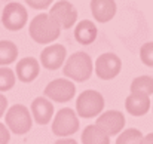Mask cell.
Here are the masks:
<instances>
[{
  "label": "cell",
  "instance_id": "23",
  "mask_svg": "<svg viewBox=\"0 0 153 144\" xmlns=\"http://www.w3.org/2000/svg\"><path fill=\"white\" fill-rule=\"evenodd\" d=\"M53 0H25V3L33 7V9H39V10H43V9H48L52 4Z\"/></svg>",
  "mask_w": 153,
  "mask_h": 144
},
{
  "label": "cell",
  "instance_id": "2",
  "mask_svg": "<svg viewBox=\"0 0 153 144\" xmlns=\"http://www.w3.org/2000/svg\"><path fill=\"white\" fill-rule=\"evenodd\" d=\"M62 71H64L65 77L71 79L73 82L82 83L91 77V74L94 71V62L86 52L79 50L67 58Z\"/></svg>",
  "mask_w": 153,
  "mask_h": 144
},
{
  "label": "cell",
  "instance_id": "6",
  "mask_svg": "<svg viewBox=\"0 0 153 144\" xmlns=\"http://www.w3.org/2000/svg\"><path fill=\"white\" fill-rule=\"evenodd\" d=\"M28 21V12L24 4L12 1L7 3L1 12V24L9 31H18L25 27Z\"/></svg>",
  "mask_w": 153,
  "mask_h": 144
},
{
  "label": "cell",
  "instance_id": "14",
  "mask_svg": "<svg viewBox=\"0 0 153 144\" xmlns=\"http://www.w3.org/2000/svg\"><path fill=\"white\" fill-rule=\"evenodd\" d=\"M15 73H16V77L22 83H30L39 76L40 64L34 56H25V58L18 61Z\"/></svg>",
  "mask_w": 153,
  "mask_h": 144
},
{
  "label": "cell",
  "instance_id": "21",
  "mask_svg": "<svg viewBox=\"0 0 153 144\" xmlns=\"http://www.w3.org/2000/svg\"><path fill=\"white\" fill-rule=\"evenodd\" d=\"M141 140H143L141 131L135 128H128L120 132V135L116 140V144H140Z\"/></svg>",
  "mask_w": 153,
  "mask_h": 144
},
{
  "label": "cell",
  "instance_id": "10",
  "mask_svg": "<svg viewBox=\"0 0 153 144\" xmlns=\"http://www.w3.org/2000/svg\"><path fill=\"white\" fill-rule=\"evenodd\" d=\"M95 125L100 126L110 137L117 135L125 128V116L117 110H108V111H104L102 114H100L97 117Z\"/></svg>",
  "mask_w": 153,
  "mask_h": 144
},
{
  "label": "cell",
  "instance_id": "18",
  "mask_svg": "<svg viewBox=\"0 0 153 144\" xmlns=\"http://www.w3.org/2000/svg\"><path fill=\"white\" fill-rule=\"evenodd\" d=\"M18 58V48L10 40H0V65H9Z\"/></svg>",
  "mask_w": 153,
  "mask_h": 144
},
{
  "label": "cell",
  "instance_id": "12",
  "mask_svg": "<svg viewBox=\"0 0 153 144\" xmlns=\"http://www.w3.org/2000/svg\"><path fill=\"white\" fill-rule=\"evenodd\" d=\"M150 95L143 92H131L125 99V108L131 116L140 117L150 110Z\"/></svg>",
  "mask_w": 153,
  "mask_h": 144
},
{
  "label": "cell",
  "instance_id": "1",
  "mask_svg": "<svg viewBox=\"0 0 153 144\" xmlns=\"http://www.w3.org/2000/svg\"><path fill=\"white\" fill-rule=\"evenodd\" d=\"M61 30L62 28L59 27V24L52 18L51 13L46 12L36 15L28 25L30 37L39 45H49L55 42L59 37Z\"/></svg>",
  "mask_w": 153,
  "mask_h": 144
},
{
  "label": "cell",
  "instance_id": "3",
  "mask_svg": "<svg viewBox=\"0 0 153 144\" xmlns=\"http://www.w3.org/2000/svg\"><path fill=\"white\" fill-rule=\"evenodd\" d=\"M4 122L10 132H13L15 135H24L33 126V114L25 105L13 104L10 108L6 110Z\"/></svg>",
  "mask_w": 153,
  "mask_h": 144
},
{
  "label": "cell",
  "instance_id": "4",
  "mask_svg": "<svg viewBox=\"0 0 153 144\" xmlns=\"http://www.w3.org/2000/svg\"><path fill=\"white\" fill-rule=\"evenodd\" d=\"M79 126H80L79 114L70 107H64L58 110V113L53 116L52 120V132L59 138L76 134L79 131Z\"/></svg>",
  "mask_w": 153,
  "mask_h": 144
},
{
  "label": "cell",
  "instance_id": "26",
  "mask_svg": "<svg viewBox=\"0 0 153 144\" xmlns=\"http://www.w3.org/2000/svg\"><path fill=\"white\" fill-rule=\"evenodd\" d=\"M53 144H77V141L68 137H61V140H56Z\"/></svg>",
  "mask_w": 153,
  "mask_h": 144
},
{
  "label": "cell",
  "instance_id": "17",
  "mask_svg": "<svg viewBox=\"0 0 153 144\" xmlns=\"http://www.w3.org/2000/svg\"><path fill=\"white\" fill-rule=\"evenodd\" d=\"M82 144H110V135L97 125H88L82 132Z\"/></svg>",
  "mask_w": 153,
  "mask_h": 144
},
{
  "label": "cell",
  "instance_id": "15",
  "mask_svg": "<svg viewBox=\"0 0 153 144\" xmlns=\"http://www.w3.org/2000/svg\"><path fill=\"white\" fill-rule=\"evenodd\" d=\"M116 1L114 0H91V12L97 22H108L116 15Z\"/></svg>",
  "mask_w": 153,
  "mask_h": 144
},
{
  "label": "cell",
  "instance_id": "19",
  "mask_svg": "<svg viewBox=\"0 0 153 144\" xmlns=\"http://www.w3.org/2000/svg\"><path fill=\"white\" fill-rule=\"evenodd\" d=\"M131 92H143L147 95L153 94V77L152 76H138L131 83Z\"/></svg>",
  "mask_w": 153,
  "mask_h": 144
},
{
  "label": "cell",
  "instance_id": "7",
  "mask_svg": "<svg viewBox=\"0 0 153 144\" xmlns=\"http://www.w3.org/2000/svg\"><path fill=\"white\" fill-rule=\"evenodd\" d=\"M94 70L101 80H111L120 73L122 61L116 53L105 52L97 58V61L94 64Z\"/></svg>",
  "mask_w": 153,
  "mask_h": 144
},
{
  "label": "cell",
  "instance_id": "8",
  "mask_svg": "<svg viewBox=\"0 0 153 144\" xmlns=\"http://www.w3.org/2000/svg\"><path fill=\"white\" fill-rule=\"evenodd\" d=\"M43 95L55 102H68L76 95V86L71 80L55 79L49 82L43 91Z\"/></svg>",
  "mask_w": 153,
  "mask_h": 144
},
{
  "label": "cell",
  "instance_id": "24",
  "mask_svg": "<svg viewBox=\"0 0 153 144\" xmlns=\"http://www.w3.org/2000/svg\"><path fill=\"white\" fill-rule=\"evenodd\" d=\"M10 140V129L0 122V144H7Z\"/></svg>",
  "mask_w": 153,
  "mask_h": 144
},
{
  "label": "cell",
  "instance_id": "5",
  "mask_svg": "<svg viewBox=\"0 0 153 144\" xmlns=\"http://www.w3.org/2000/svg\"><path fill=\"white\" fill-rule=\"evenodd\" d=\"M104 108V98L97 91H83L77 96L76 101V113L83 119H91L100 116Z\"/></svg>",
  "mask_w": 153,
  "mask_h": 144
},
{
  "label": "cell",
  "instance_id": "20",
  "mask_svg": "<svg viewBox=\"0 0 153 144\" xmlns=\"http://www.w3.org/2000/svg\"><path fill=\"white\" fill-rule=\"evenodd\" d=\"M16 82V73H13L12 68L1 67L0 68V92H6L15 86Z\"/></svg>",
  "mask_w": 153,
  "mask_h": 144
},
{
  "label": "cell",
  "instance_id": "25",
  "mask_svg": "<svg viewBox=\"0 0 153 144\" xmlns=\"http://www.w3.org/2000/svg\"><path fill=\"white\" fill-rule=\"evenodd\" d=\"M6 110H7V99L3 94H0V117L6 113Z\"/></svg>",
  "mask_w": 153,
  "mask_h": 144
},
{
  "label": "cell",
  "instance_id": "16",
  "mask_svg": "<svg viewBox=\"0 0 153 144\" xmlns=\"http://www.w3.org/2000/svg\"><path fill=\"white\" fill-rule=\"evenodd\" d=\"M97 34H98L97 25L89 19H83V21L77 22L74 27V39L77 43H80L83 46L94 43L97 39Z\"/></svg>",
  "mask_w": 153,
  "mask_h": 144
},
{
  "label": "cell",
  "instance_id": "22",
  "mask_svg": "<svg viewBox=\"0 0 153 144\" xmlns=\"http://www.w3.org/2000/svg\"><path fill=\"white\" fill-rule=\"evenodd\" d=\"M140 59L144 65L153 67V42H147L140 48Z\"/></svg>",
  "mask_w": 153,
  "mask_h": 144
},
{
  "label": "cell",
  "instance_id": "11",
  "mask_svg": "<svg viewBox=\"0 0 153 144\" xmlns=\"http://www.w3.org/2000/svg\"><path fill=\"white\" fill-rule=\"evenodd\" d=\"M65 56H67V50L62 45H59V43L49 45L40 53V64L46 70H51V71L58 70L65 62Z\"/></svg>",
  "mask_w": 153,
  "mask_h": 144
},
{
  "label": "cell",
  "instance_id": "28",
  "mask_svg": "<svg viewBox=\"0 0 153 144\" xmlns=\"http://www.w3.org/2000/svg\"><path fill=\"white\" fill-rule=\"evenodd\" d=\"M152 108H153V99H152Z\"/></svg>",
  "mask_w": 153,
  "mask_h": 144
},
{
  "label": "cell",
  "instance_id": "27",
  "mask_svg": "<svg viewBox=\"0 0 153 144\" xmlns=\"http://www.w3.org/2000/svg\"><path fill=\"white\" fill-rule=\"evenodd\" d=\"M140 144H153V132L147 134L146 137H143V140H141Z\"/></svg>",
  "mask_w": 153,
  "mask_h": 144
},
{
  "label": "cell",
  "instance_id": "9",
  "mask_svg": "<svg viewBox=\"0 0 153 144\" xmlns=\"http://www.w3.org/2000/svg\"><path fill=\"white\" fill-rule=\"evenodd\" d=\"M51 16L59 24L61 28L67 30L71 28L76 21H77V10L73 6V3H70L68 0H59L56 1L49 10Z\"/></svg>",
  "mask_w": 153,
  "mask_h": 144
},
{
  "label": "cell",
  "instance_id": "13",
  "mask_svg": "<svg viewBox=\"0 0 153 144\" xmlns=\"http://www.w3.org/2000/svg\"><path fill=\"white\" fill-rule=\"evenodd\" d=\"M31 114L36 123L39 125H48L53 117V104L49 98L39 96L34 98L31 102Z\"/></svg>",
  "mask_w": 153,
  "mask_h": 144
}]
</instances>
